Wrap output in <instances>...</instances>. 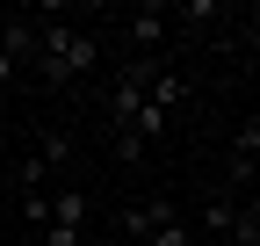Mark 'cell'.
<instances>
[{
	"label": "cell",
	"mask_w": 260,
	"mask_h": 246,
	"mask_svg": "<svg viewBox=\"0 0 260 246\" xmlns=\"http://www.w3.org/2000/svg\"><path fill=\"white\" fill-rule=\"evenodd\" d=\"M94 66H102V37H94V29H73V22H44V29H37V73H44L51 87L80 80V73H94Z\"/></svg>",
	"instance_id": "obj_1"
},
{
	"label": "cell",
	"mask_w": 260,
	"mask_h": 246,
	"mask_svg": "<svg viewBox=\"0 0 260 246\" xmlns=\"http://www.w3.org/2000/svg\"><path fill=\"white\" fill-rule=\"evenodd\" d=\"M8 80H15V58H0V87H8Z\"/></svg>",
	"instance_id": "obj_12"
},
{
	"label": "cell",
	"mask_w": 260,
	"mask_h": 246,
	"mask_svg": "<svg viewBox=\"0 0 260 246\" xmlns=\"http://www.w3.org/2000/svg\"><path fill=\"white\" fill-rule=\"evenodd\" d=\"M181 95H188V80H174V73H152V80H145V102H152L159 116H174Z\"/></svg>",
	"instance_id": "obj_6"
},
{
	"label": "cell",
	"mask_w": 260,
	"mask_h": 246,
	"mask_svg": "<svg viewBox=\"0 0 260 246\" xmlns=\"http://www.w3.org/2000/svg\"><path fill=\"white\" fill-rule=\"evenodd\" d=\"M152 246H195V239H188V225H181V218H167V225L152 232Z\"/></svg>",
	"instance_id": "obj_9"
},
{
	"label": "cell",
	"mask_w": 260,
	"mask_h": 246,
	"mask_svg": "<svg viewBox=\"0 0 260 246\" xmlns=\"http://www.w3.org/2000/svg\"><path fill=\"white\" fill-rule=\"evenodd\" d=\"M239 218H246V210L232 203V189H224V196H210V203H203V239H224V246H232Z\"/></svg>",
	"instance_id": "obj_3"
},
{
	"label": "cell",
	"mask_w": 260,
	"mask_h": 246,
	"mask_svg": "<svg viewBox=\"0 0 260 246\" xmlns=\"http://www.w3.org/2000/svg\"><path fill=\"white\" fill-rule=\"evenodd\" d=\"M167 218H174V196H145V203H130V210H123V232H130V239H152Z\"/></svg>",
	"instance_id": "obj_2"
},
{
	"label": "cell",
	"mask_w": 260,
	"mask_h": 246,
	"mask_svg": "<svg viewBox=\"0 0 260 246\" xmlns=\"http://www.w3.org/2000/svg\"><path fill=\"white\" fill-rule=\"evenodd\" d=\"M44 246H80V232H65V225H44Z\"/></svg>",
	"instance_id": "obj_11"
},
{
	"label": "cell",
	"mask_w": 260,
	"mask_h": 246,
	"mask_svg": "<svg viewBox=\"0 0 260 246\" xmlns=\"http://www.w3.org/2000/svg\"><path fill=\"white\" fill-rule=\"evenodd\" d=\"M22 218H29V225H51V189H44V196H22Z\"/></svg>",
	"instance_id": "obj_10"
},
{
	"label": "cell",
	"mask_w": 260,
	"mask_h": 246,
	"mask_svg": "<svg viewBox=\"0 0 260 246\" xmlns=\"http://www.w3.org/2000/svg\"><path fill=\"white\" fill-rule=\"evenodd\" d=\"M51 225L80 232V225H87V196H80V189H51Z\"/></svg>",
	"instance_id": "obj_7"
},
{
	"label": "cell",
	"mask_w": 260,
	"mask_h": 246,
	"mask_svg": "<svg viewBox=\"0 0 260 246\" xmlns=\"http://www.w3.org/2000/svg\"><path fill=\"white\" fill-rule=\"evenodd\" d=\"M44 174H58V167H73V138L65 131H37V152H29Z\"/></svg>",
	"instance_id": "obj_4"
},
{
	"label": "cell",
	"mask_w": 260,
	"mask_h": 246,
	"mask_svg": "<svg viewBox=\"0 0 260 246\" xmlns=\"http://www.w3.org/2000/svg\"><path fill=\"white\" fill-rule=\"evenodd\" d=\"M0 58H37V22H0Z\"/></svg>",
	"instance_id": "obj_5"
},
{
	"label": "cell",
	"mask_w": 260,
	"mask_h": 246,
	"mask_svg": "<svg viewBox=\"0 0 260 246\" xmlns=\"http://www.w3.org/2000/svg\"><path fill=\"white\" fill-rule=\"evenodd\" d=\"M123 29H130V44H145V51H152L159 37H167V8H138V15H130Z\"/></svg>",
	"instance_id": "obj_8"
},
{
	"label": "cell",
	"mask_w": 260,
	"mask_h": 246,
	"mask_svg": "<svg viewBox=\"0 0 260 246\" xmlns=\"http://www.w3.org/2000/svg\"><path fill=\"white\" fill-rule=\"evenodd\" d=\"M195 246H224V239H195Z\"/></svg>",
	"instance_id": "obj_13"
}]
</instances>
